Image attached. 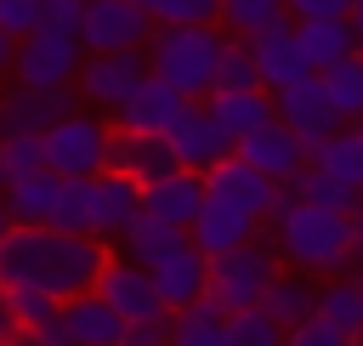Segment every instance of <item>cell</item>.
Segmentation results:
<instances>
[{
  "label": "cell",
  "instance_id": "34",
  "mask_svg": "<svg viewBox=\"0 0 363 346\" xmlns=\"http://www.w3.org/2000/svg\"><path fill=\"white\" fill-rule=\"evenodd\" d=\"M289 17V0H221V28L227 34H261L267 23Z\"/></svg>",
  "mask_w": 363,
  "mask_h": 346
},
{
  "label": "cell",
  "instance_id": "16",
  "mask_svg": "<svg viewBox=\"0 0 363 346\" xmlns=\"http://www.w3.org/2000/svg\"><path fill=\"white\" fill-rule=\"evenodd\" d=\"M261 233V216H250V210H238V204H227V199H216V193H204V210L193 216V227H187V238L216 261V255H227V250H238V244H250Z\"/></svg>",
  "mask_w": 363,
  "mask_h": 346
},
{
  "label": "cell",
  "instance_id": "30",
  "mask_svg": "<svg viewBox=\"0 0 363 346\" xmlns=\"http://www.w3.org/2000/svg\"><path fill=\"white\" fill-rule=\"evenodd\" d=\"M221 323H227V318H221L216 301L204 295V301L170 312V346H221Z\"/></svg>",
  "mask_w": 363,
  "mask_h": 346
},
{
  "label": "cell",
  "instance_id": "49",
  "mask_svg": "<svg viewBox=\"0 0 363 346\" xmlns=\"http://www.w3.org/2000/svg\"><path fill=\"white\" fill-rule=\"evenodd\" d=\"M79 6H85V0H79Z\"/></svg>",
  "mask_w": 363,
  "mask_h": 346
},
{
  "label": "cell",
  "instance_id": "37",
  "mask_svg": "<svg viewBox=\"0 0 363 346\" xmlns=\"http://www.w3.org/2000/svg\"><path fill=\"white\" fill-rule=\"evenodd\" d=\"M11 306H17V323L23 329H40V323H51L62 312V301L45 295V289H11Z\"/></svg>",
  "mask_w": 363,
  "mask_h": 346
},
{
  "label": "cell",
  "instance_id": "38",
  "mask_svg": "<svg viewBox=\"0 0 363 346\" xmlns=\"http://www.w3.org/2000/svg\"><path fill=\"white\" fill-rule=\"evenodd\" d=\"M45 6H51V0H0V28H6L11 40H23V34H34V28L45 23Z\"/></svg>",
  "mask_w": 363,
  "mask_h": 346
},
{
  "label": "cell",
  "instance_id": "7",
  "mask_svg": "<svg viewBox=\"0 0 363 346\" xmlns=\"http://www.w3.org/2000/svg\"><path fill=\"white\" fill-rule=\"evenodd\" d=\"M142 79H147V51H85L74 91H79L85 108H96V113H119L125 96H130Z\"/></svg>",
  "mask_w": 363,
  "mask_h": 346
},
{
  "label": "cell",
  "instance_id": "24",
  "mask_svg": "<svg viewBox=\"0 0 363 346\" xmlns=\"http://www.w3.org/2000/svg\"><path fill=\"white\" fill-rule=\"evenodd\" d=\"M176 244H187V227H176V221H164V216H153V210H136V221L119 233V250H125L130 261H142V267L164 261Z\"/></svg>",
  "mask_w": 363,
  "mask_h": 346
},
{
  "label": "cell",
  "instance_id": "3",
  "mask_svg": "<svg viewBox=\"0 0 363 346\" xmlns=\"http://www.w3.org/2000/svg\"><path fill=\"white\" fill-rule=\"evenodd\" d=\"M221 45H227L221 23H159L147 40V68L159 79H170L187 102H210Z\"/></svg>",
  "mask_w": 363,
  "mask_h": 346
},
{
  "label": "cell",
  "instance_id": "17",
  "mask_svg": "<svg viewBox=\"0 0 363 346\" xmlns=\"http://www.w3.org/2000/svg\"><path fill=\"white\" fill-rule=\"evenodd\" d=\"M153 272V284H159V301L170 306V312H182V306H193V301H204V289H210V255L187 238V244H176L164 261H153L147 267Z\"/></svg>",
  "mask_w": 363,
  "mask_h": 346
},
{
  "label": "cell",
  "instance_id": "21",
  "mask_svg": "<svg viewBox=\"0 0 363 346\" xmlns=\"http://www.w3.org/2000/svg\"><path fill=\"white\" fill-rule=\"evenodd\" d=\"M142 210L176 221V227H193V216L204 210V176L199 170H170L159 176L153 187H142Z\"/></svg>",
  "mask_w": 363,
  "mask_h": 346
},
{
  "label": "cell",
  "instance_id": "48",
  "mask_svg": "<svg viewBox=\"0 0 363 346\" xmlns=\"http://www.w3.org/2000/svg\"><path fill=\"white\" fill-rule=\"evenodd\" d=\"M119 346H125V340H119Z\"/></svg>",
  "mask_w": 363,
  "mask_h": 346
},
{
  "label": "cell",
  "instance_id": "1",
  "mask_svg": "<svg viewBox=\"0 0 363 346\" xmlns=\"http://www.w3.org/2000/svg\"><path fill=\"white\" fill-rule=\"evenodd\" d=\"M108 267V244L91 233H62V227H11L0 238V284L6 289H45L57 301H74L96 289Z\"/></svg>",
  "mask_w": 363,
  "mask_h": 346
},
{
  "label": "cell",
  "instance_id": "41",
  "mask_svg": "<svg viewBox=\"0 0 363 346\" xmlns=\"http://www.w3.org/2000/svg\"><path fill=\"white\" fill-rule=\"evenodd\" d=\"M34 340H40V346H79V340H74V329H68V318H62V312H57V318H51V323H40V329H34Z\"/></svg>",
  "mask_w": 363,
  "mask_h": 346
},
{
  "label": "cell",
  "instance_id": "45",
  "mask_svg": "<svg viewBox=\"0 0 363 346\" xmlns=\"http://www.w3.org/2000/svg\"><path fill=\"white\" fill-rule=\"evenodd\" d=\"M11 227H17V221H11V204H6V187H0V238H6Z\"/></svg>",
  "mask_w": 363,
  "mask_h": 346
},
{
  "label": "cell",
  "instance_id": "39",
  "mask_svg": "<svg viewBox=\"0 0 363 346\" xmlns=\"http://www.w3.org/2000/svg\"><path fill=\"white\" fill-rule=\"evenodd\" d=\"M284 346H357L346 329H335V323H323L318 312L306 318V323H295V329H284Z\"/></svg>",
  "mask_w": 363,
  "mask_h": 346
},
{
  "label": "cell",
  "instance_id": "8",
  "mask_svg": "<svg viewBox=\"0 0 363 346\" xmlns=\"http://www.w3.org/2000/svg\"><path fill=\"white\" fill-rule=\"evenodd\" d=\"M164 136H170L176 164H182V170H199V176H204V170H216V164L238 147V136L210 113V102H187V108H182V119H176Z\"/></svg>",
  "mask_w": 363,
  "mask_h": 346
},
{
  "label": "cell",
  "instance_id": "33",
  "mask_svg": "<svg viewBox=\"0 0 363 346\" xmlns=\"http://www.w3.org/2000/svg\"><path fill=\"white\" fill-rule=\"evenodd\" d=\"M34 170H45V136H0V187L28 182Z\"/></svg>",
  "mask_w": 363,
  "mask_h": 346
},
{
  "label": "cell",
  "instance_id": "13",
  "mask_svg": "<svg viewBox=\"0 0 363 346\" xmlns=\"http://www.w3.org/2000/svg\"><path fill=\"white\" fill-rule=\"evenodd\" d=\"M238 159H250V164H255V170H267L278 187H289V182L312 164V147L295 136V125L272 119V125H261V130L238 136Z\"/></svg>",
  "mask_w": 363,
  "mask_h": 346
},
{
  "label": "cell",
  "instance_id": "9",
  "mask_svg": "<svg viewBox=\"0 0 363 346\" xmlns=\"http://www.w3.org/2000/svg\"><path fill=\"white\" fill-rule=\"evenodd\" d=\"M153 28L159 23L136 0H85L79 40H85V51H147Z\"/></svg>",
  "mask_w": 363,
  "mask_h": 346
},
{
  "label": "cell",
  "instance_id": "10",
  "mask_svg": "<svg viewBox=\"0 0 363 346\" xmlns=\"http://www.w3.org/2000/svg\"><path fill=\"white\" fill-rule=\"evenodd\" d=\"M79 108V91H34V85H0V136H45L62 113Z\"/></svg>",
  "mask_w": 363,
  "mask_h": 346
},
{
  "label": "cell",
  "instance_id": "18",
  "mask_svg": "<svg viewBox=\"0 0 363 346\" xmlns=\"http://www.w3.org/2000/svg\"><path fill=\"white\" fill-rule=\"evenodd\" d=\"M182 108H187V96H182L170 79H159V74L147 68V79L125 96V108H119L113 119H119V130H147V136H164V130L182 119Z\"/></svg>",
  "mask_w": 363,
  "mask_h": 346
},
{
  "label": "cell",
  "instance_id": "11",
  "mask_svg": "<svg viewBox=\"0 0 363 346\" xmlns=\"http://www.w3.org/2000/svg\"><path fill=\"white\" fill-rule=\"evenodd\" d=\"M142 210V182H130L125 170H102V176H85V233L91 238H119Z\"/></svg>",
  "mask_w": 363,
  "mask_h": 346
},
{
  "label": "cell",
  "instance_id": "35",
  "mask_svg": "<svg viewBox=\"0 0 363 346\" xmlns=\"http://www.w3.org/2000/svg\"><path fill=\"white\" fill-rule=\"evenodd\" d=\"M244 85H261V68H255L250 40L244 34H227L221 62H216V91H244Z\"/></svg>",
  "mask_w": 363,
  "mask_h": 346
},
{
  "label": "cell",
  "instance_id": "32",
  "mask_svg": "<svg viewBox=\"0 0 363 346\" xmlns=\"http://www.w3.org/2000/svg\"><path fill=\"white\" fill-rule=\"evenodd\" d=\"M221 346H284V323H272L267 306L227 312V323H221Z\"/></svg>",
  "mask_w": 363,
  "mask_h": 346
},
{
  "label": "cell",
  "instance_id": "47",
  "mask_svg": "<svg viewBox=\"0 0 363 346\" xmlns=\"http://www.w3.org/2000/svg\"><path fill=\"white\" fill-rule=\"evenodd\" d=\"M357 57H363V45H357Z\"/></svg>",
  "mask_w": 363,
  "mask_h": 346
},
{
  "label": "cell",
  "instance_id": "20",
  "mask_svg": "<svg viewBox=\"0 0 363 346\" xmlns=\"http://www.w3.org/2000/svg\"><path fill=\"white\" fill-rule=\"evenodd\" d=\"M295 40H301L312 74H323V68L357 57V45H363L357 28H352V17H295Z\"/></svg>",
  "mask_w": 363,
  "mask_h": 346
},
{
  "label": "cell",
  "instance_id": "28",
  "mask_svg": "<svg viewBox=\"0 0 363 346\" xmlns=\"http://www.w3.org/2000/svg\"><path fill=\"white\" fill-rule=\"evenodd\" d=\"M312 164L329 170V176H340V182H352L363 193V125H340L335 136H323L312 147Z\"/></svg>",
  "mask_w": 363,
  "mask_h": 346
},
{
  "label": "cell",
  "instance_id": "43",
  "mask_svg": "<svg viewBox=\"0 0 363 346\" xmlns=\"http://www.w3.org/2000/svg\"><path fill=\"white\" fill-rule=\"evenodd\" d=\"M352 267H357V278H363V204L352 210Z\"/></svg>",
  "mask_w": 363,
  "mask_h": 346
},
{
  "label": "cell",
  "instance_id": "19",
  "mask_svg": "<svg viewBox=\"0 0 363 346\" xmlns=\"http://www.w3.org/2000/svg\"><path fill=\"white\" fill-rule=\"evenodd\" d=\"M108 170H125L130 182L153 187L159 176H170V170H182V164H176V153H170V136H147V130H119V125H113Z\"/></svg>",
  "mask_w": 363,
  "mask_h": 346
},
{
  "label": "cell",
  "instance_id": "6",
  "mask_svg": "<svg viewBox=\"0 0 363 346\" xmlns=\"http://www.w3.org/2000/svg\"><path fill=\"white\" fill-rule=\"evenodd\" d=\"M79 62H85V40L79 34H62L51 23H40L34 34L17 40V57H11V79L17 85H34V91H62L79 79Z\"/></svg>",
  "mask_w": 363,
  "mask_h": 346
},
{
  "label": "cell",
  "instance_id": "22",
  "mask_svg": "<svg viewBox=\"0 0 363 346\" xmlns=\"http://www.w3.org/2000/svg\"><path fill=\"white\" fill-rule=\"evenodd\" d=\"M210 113L233 130V136H250L261 125L278 119V96L267 85H244V91H210Z\"/></svg>",
  "mask_w": 363,
  "mask_h": 346
},
{
  "label": "cell",
  "instance_id": "4",
  "mask_svg": "<svg viewBox=\"0 0 363 346\" xmlns=\"http://www.w3.org/2000/svg\"><path fill=\"white\" fill-rule=\"evenodd\" d=\"M284 272V255H278V244L272 238H250V244H238V250H227V255H216L210 261V301H216V312L227 318V312H244V306H261V295H267V284Z\"/></svg>",
  "mask_w": 363,
  "mask_h": 346
},
{
  "label": "cell",
  "instance_id": "46",
  "mask_svg": "<svg viewBox=\"0 0 363 346\" xmlns=\"http://www.w3.org/2000/svg\"><path fill=\"white\" fill-rule=\"evenodd\" d=\"M352 28H357V40H363V0H352Z\"/></svg>",
  "mask_w": 363,
  "mask_h": 346
},
{
  "label": "cell",
  "instance_id": "12",
  "mask_svg": "<svg viewBox=\"0 0 363 346\" xmlns=\"http://www.w3.org/2000/svg\"><path fill=\"white\" fill-rule=\"evenodd\" d=\"M96 295L125 318V323H147V318H164L170 306L159 301V284H153V272L142 267V261H113L108 255V267H102V278H96Z\"/></svg>",
  "mask_w": 363,
  "mask_h": 346
},
{
  "label": "cell",
  "instance_id": "40",
  "mask_svg": "<svg viewBox=\"0 0 363 346\" xmlns=\"http://www.w3.org/2000/svg\"><path fill=\"white\" fill-rule=\"evenodd\" d=\"M289 17H352V0H289Z\"/></svg>",
  "mask_w": 363,
  "mask_h": 346
},
{
  "label": "cell",
  "instance_id": "44",
  "mask_svg": "<svg viewBox=\"0 0 363 346\" xmlns=\"http://www.w3.org/2000/svg\"><path fill=\"white\" fill-rule=\"evenodd\" d=\"M11 57H17V40H11V34H6V28H0V79H6V74H11Z\"/></svg>",
  "mask_w": 363,
  "mask_h": 346
},
{
  "label": "cell",
  "instance_id": "5",
  "mask_svg": "<svg viewBox=\"0 0 363 346\" xmlns=\"http://www.w3.org/2000/svg\"><path fill=\"white\" fill-rule=\"evenodd\" d=\"M113 153V125L96 108H74L45 130V170L57 176H102Z\"/></svg>",
  "mask_w": 363,
  "mask_h": 346
},
{
  "label": "cell",
  "instance_id": "31",
  "mask_svg": "<svg viewBox=\"0 0 363 346\" xmlns=\"http://www.w3.org/2000/svg\"><path fill=\"white\" fill-rule=\"evenodd\" d=\"M318 79H323V91H329V102H335V113H340V125H352V119H363V57H346V62H335V68H323Z\"/></svg>",
  "mask_w": 363,
  "mask_h": 346
},
{
  "label": "cell",
  "instance_id": "27",
  "mask_svg": "<svg viewBox=\"0 0 363 346\" xmlns=\"http://www.w3.org/2000/svg\"><path fill=\"white\" fill-rule=\"evenodd\" d=\"M318 318L346 329L352 340H363V278H323L318 284Z\"/></svg>",
  "mask_w": 363,
  "mask_h": 346
},
{
  "label": "cell",
  "instance_id": "42",
  "mask_svg": "<svg viewBox=\"0 0 363 346\" xmlns=\"http://www.w3.org/2000/svg\"><path fill=\"white\" fill-rule=\"evenodd\" d=\"M17 329H23V323H17V306H11V289L0 284V346H6V340H11Z\"/></svg>",
  "mask_w": 363,
  "mask_h": 346
},
{
  "label": "cell",
  "instance_id": "15",
  "mask_svg": "<svg viewBox=\"0 0 363 346\" xmlns=\"http://www.w3.org/2000/svg\"><path fill=\"white\" fill-rule=\"evenodd\" d=\"M278 119L295 125V136H301L306 147H318L323 136L340 130V113H335V102H329V91H323L318 74H306V79H295V85L278 91Z\"/></svg>",
  "mask_w": 363,
  "mask_h": 346
},
{
  "label": "cell",
  "instance_id": "23",
  "mask_svg": "<svg viewBox=\"0 0 363 346\" xmlns=\"http://www.w3.org/2000/svg\"><path fill=\"white\" fill-rule=\"evenodd\" d=\"M62 318H68V329H74V340L79 346H119L125 340V318L96 295V289H85V295H74V301H62Z\"/></svg>",
  "mask_w": 363,
  "mask_h": 346
},
{
  "label": "cell",
  "instance_id": "2",
  "mask_svg": "<svg viewBox=\"0 0 363 346\" xmlns=\"http://www.w3.org/2000/svg\"><path fill=\"white\" fill-rule=\"evenodd\" d=\"M272 244L295 272L340 278L352 267V216L306 204V199H295V187H284V199L272 210Z\"/></svg>",
  "mask_w": 363,
  "mask_h": 346
},
{
  "label": "cell",
  "instance_id": "36",
  "mask_svg": "<svg viewBox=\"0 0 363 346\" xmlns=\"http://www.w3.org/2000/svg\"><path fill=\"white\" fill-rule=\"evenodd\" d=\"M153 23H221V0H136Z\"/></svg>",
  "mask_w": 363,
  "mask_h": 346
},
{
  "label": "cell",
  "instance_id": "26",
  "mask_svg": "<svg viewBox=\"0 0 363 346\" xmlns=\"http://www.w3.org/2000/svg\"><path fill=\"white\" fill-rule=\"evenodd\" d=\"M261 306L272 312V323L295 329V323H306V318L318 312V289H312V278H306V272H278V278L267 284Z\"/></svg>",
  "mask_w": 363,
  "mask_h": 346
},
{
  "label": "cell",
  "instance_id": "29",
  "mask_svg": "<svg viewBox=\"0 0 363 346\" xmlns=\"http://www.w3.org/2000/svg\"><path fill=\"white\" fill-rule=\"evenodd\" d=\"M295 199H306V204H323V210H340V216H352L357 204H363V193L352 187V182H340V176H329V170H318V164H306L295 182Z\"/></svg>",
  "mask_w": 363,
  "mask_h": 346
},
{
  "label": "cell",
  "instance_id": "25",
  "mask_svg": "<svg viewBox=\"0 0 363 346\" xmlns=\"http://www.w3.org/2000/svg\"><path fill=\"white\" fill-rule=\"evenodd\" d=\"M57 199H62V176H57V170H34L28 182L6 187L11 221H23V227H45V221H51V210H57Z\"/></svg>",
  "mask_w": 363,
  "mask_h": 346
},
{
  "label": "cell",
  "instance_id": "14",
  "mask_svg": "<svg viewBox=\"0 0 363 346\" xmlns=\"http://www.w3.org/2000/svg\"><path fill=\"white\" fill-rule=\"evenodd\" d=\"M250 51H255L261 85H267L272 96H278L284 85H295V79L312 74V62H306V51H301V40H295V17H278V23H267L261 34H250Z\"/></svg>",
  "mask_w": 363,
  "mask_h": 346
}]
</instances>
